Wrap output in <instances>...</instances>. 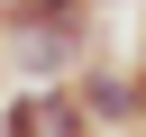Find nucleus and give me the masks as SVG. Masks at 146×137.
Listing matches in <instances>:
<instances>
[{
	"instance_id": "f257e3e1",
	"label": "nucleus",
	"mask_w": 146,
	"mask_h": 137,
	"mask_svg": "<svg viewBox=\"0 0 146 137\" xmlns=\"http://www.w3.org/2000/svg\"><path fill=\"white\" fill-rule=\"evenodd\" d=\"M0 46H9L18 91H64V82L100 55V18H18Z\"/></svg>"
},
{
	"instance_id": "f03ea898",
	"label": "nucleus",
	"mask_w": 146,
	"mask_h": 137,
	"mask_svg": "<svg viewBox=\"0 0 146 137\" xmlns=\"http://www.w3.org/2000/svg\"><path fill=\"white\" fill-rule=\"evenodd\" d=\"M73 100H82V119H91L100 137H146V100H137L128 55H91V64L73 73Z\"/></svg>"
},
{
	"instance_id": "7ed1b4c3",
	"label": "nucleus",
	"mask_w": 146,
	"mask_h": 137,
	"mask_svg": "<svg viewBox=\"0 0 146 137\" xmlns=\"http://www.w3.org/2000/svg\"><path fill=\"white\" fill-rule=\"evenodd\" d=\"M0 137H55L46 91H0Z\"/></svg>"
},
{
	"instance_id": "20e7f679",
	"label": "nucleus",
	"mask_w": 146,
	"mask_h": 137,
	"mask_svg": "<svg viewBox=\"0 0 146 137\" xmlns=\"http://www.w3.org/2000/svg\"><path fill=\"white\" fill-rule=\"evenodd\" d=\"M27 18H100V0H27Z\"/></svg>"
},
{
	"instance_id": "39448f33",
	"label": "nucleus",
	"mask_w": 146,
	"mask_h": 137,
	"mask_svg": "<svg viewBox=\"0 0 146 137\" xmlns=\"http://www.w3.org/2000/svg\"><path fill=\"white\" fill-rule=\"evenodd\" d=\"M0 82H9V46H0Z\"/></svg>"
}]
</instances>
